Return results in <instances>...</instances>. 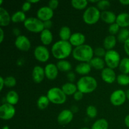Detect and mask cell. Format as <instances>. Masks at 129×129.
Returning a JSON list of instances; mask_svg holds the SVG:
<instances>
[{
    "mask_svg": "<svg viewBox=\"0 0 129 129\" xmlns=\"http://www.w3.org/2000/svg\"><path fill=\"white\" fill-rule=\"evenodd\" d=\"M73 50V45L69 41L60 40L52 45L51 54L59 60H64L72 54Z\"/></svg>",
    "mask_w": 129,
    "mask_h": 129,
    "instance_id": "1",
    "label": "cell"
},
{
    "mask_svg": "<svg viewBox=\"0 0 129 129\" xmlns=\"http://www.w3.org/2000/svg\"><path fill=\"white\" fill-rule=\"evenodd\" d=\"M73 58L80 62H89L94 57V49L88 44H83L73 49Z\"/></svg>",
    "mask_w": 129,
    "mask_h": 129,
    "instance_id": "2",
    "label": "cell"
},
{
    "mask_svg": "<svg viewBox=\"0 0 129 129\" xmlns=\"http://www.w3.org/2000/svg\"><path fill=\"white\" fill-rule=\"evenodd\" d=\"M78 90L83 94L93 93L98 87L96 79L91 76H84L81 77L76 83Z\"/></svg>",
    "mask_w": 129,
    "mask_h": 129,
    "instance_id": "3",
    "label": "cell"
},
{
    "mask_svg": "<svg viewBox=\"0 0 129 129\" xmlns=\"http://www.w3.org/2000/svg\"><path fill=\"white\" fill-rule=\"evenodd\" d=\"M101 13L96 6H89L84 10L83 14V21L87 25H94L101 18Z\"/></svg>",
    "mask_w": 129,
    "mask_h": 129,
    "instance_id": "4",
    "label": "cell"
},
{
    "mask_svg": "<svg viewBox=\"0 0 129 129\" xmlns=\"http://www.w3.org/2000/svg\"><path fill=\"white\" fill-rule=\"evenodd\" d=\"M47 96L50 103L55 105H62L67 100V96L63 92L61 88L53 87L47 91Z\"/></svg>",
    "mask_w": 129,
    "mask_h": 129,
    "instance_id": "5",
    "label": "cell"
},
{
    "mask_svg": "<svg viewBox=\"0 0 129 129\" xmlns=\"http://www.w3.org/2000/svg\"><path fill=\"white\" fill-rule=\"evenodd\" d=\"M23 25L28 31L35 34H40L45 29L44 22L35 17L27 18L23 23Z\"/></svg>",
    "mask_w": 129,
    "mask_h": 129,
    "instance_id": "6",
    "label": "cell"
},
{
    "mask_svg": "<svg viewBox=\"0 0 129 129\" xmlns=\"http://www.w3.org/2000/svg\"><path fill=\"white\" fill-rule=\"evenodd\" d=\"M103 59H104L107 66L113 69L118 68L121 60L120 54L114 49L107 50L105 56Z\"/></svg>",
    "mask_w": 129,
    "mask_h": 129,
    "instance_id": "7",
    "label": "cell"
},
{
    "mask_svg": "<svg viewBox=\"0 0 129 129\" xmlns=\"http://www.w3.org/2000/svg\"><path fill=\"white\" fill-rule=\"evenodd\" d=\"M127 100L125 91L123 89H116L110 96V103L115 107H120L125 103Z\"/></svg>",
    "mask_w": 129,
    "mask_h": 129,
    "instance_id": "8",
    "label": "cell"
},
{
    "mask_svg": "<svg viewBox=\"0 0 129 129\" xmlns=\"http://www.w3.org/2000/svg\"><path fill=\"white\" fill-rule=\"evenodd\" d=\"M34 55L40 62H46L50 58V51L45 45H37L34 50Z\"/></svg>",
    "mask_w": 129,
    "mask_h": 129,
    "instance_id": "9",
    "label": "cell"
},
{
    "mask_svg": "<svg viewBox=\"0 0 129 129\" xmlns=\"http://www.w3.org/2000/svg\"><path fill=\"white\" fill-rule=\"evenodd\" d=\"M16 114L15 106L9 103H3L0 107V118L4 120H9L14 117Z\"/></svg>",
    "mask_w": 129,
    "mask_h": 129,
    "instance_id": "10",
    "label": "cell"
},
{
    "mask_svg": "<svg viewBox=\"0 0 129 129\" xmlns=\"http://www.w3.org/2000/svg\"><path fill=\"white\" fill-rule=\"evenodd\" d=\"M15 45L16 49L22 52H28L31 48V42L25 35H20L16 37Z\"/></svg>",
    "mask_w": 129,
    "mask_h": 129,
    "instance_id": "11",
    "label": "cell"
},
{
    "mask_svg": "<svg viewBox=\"0 0 129 129\" xmlns=\"http://www.w3.org/2000/svg\"><path fill=\"white\" fill-rule=\"evenodd\" d=\"M53 16L54 10H52L48 6H42L37 11V18L43 22L48 20H51Z\"/></svg>",
    "mask_w": 129,
    "mask_h": 129,
    "instance_id": "12",
    "label": "cell"
},
{
    "mask_svg": "<svg viewBox=\"0 0 129 129\" xmlns=\"http://www.w3.org/2000/svg\"><path fill=\"white\" fill-rule=\"evenodd\" d=\"M74 113L70 109L62 110L57 116V122L61 125H66L72 122Z\"/></svg>",
    "mask_w": 129,
    "mask_h": 129,
    "instance_id": "13",
    "label": "cell"
},
{
    "mask_svg": "<svg viewBox=\"0 0 129 129\" xmlns=\"http://www.w3.org/2000/svg\"><path fill=\"white\" fill-rule=\"evenodd\" d=\"M101 77L104 82L107 84H112L117 81L116 73L114 69L106 67L101 72Z\"/></svg>",
    "mask_w": 129,
    "mask_h": 129,
    "instance_id": "14",
    "label": "cell"
},
{
    "mask_svg": "<svg viewBox=\"0 0 129 129\" xmlns=\"http://www.w3.org/2000/svg\"><path fill=\"white\" fill-rule=\"evenodd\" d=\"M44 71L45 77L50 81L54 80L57 78L59 71L57 65L54 63H49L46 64L44 68Z\"/></svg>",
    "mask_w": 129,
    "mask_h": 129,
    "instance_id": "15",
    "label": "cell"
},
{
    "mask_svg": "<svg viewBox=\"0 0 129 129\" xmlns=\"http://www.w3.org/2000/svg\"><path fill=\"white\" fill-rule=\"evenodd\" d=\"M31 76L34 83L37 84L42 83L45 77L44 68L40 66H35L33 68Z\"/></svg>",
    "mask_w": 129,
    "mask_h": 129,
    "instance_id": "16",
    "label": "cell"
},
{
    "mask_svg": "<svg viewBox=\"0 0 129 129\" xmlns=\"http://www.w3.org/2000/svg\"><path fill=\"white\" fill-rule=\"evenodd\" d=\"M86 41V37L81 32H75L72 34L69 42L73 47H79L84 44Z\"/></svg>",
    "mask_w": 129,
    "mask_h": 129,
    "instance_id": "17",
    "label": "cell"
},
{
    "mask_svg": "<svg viewBox=\"0 0 129 129\" xmlns=\"http://www.w3.org/2000/svg\"><path fill=\"white\" fill-rule=\"evenodd\" d=\"M11 21V16L5 8L0 7V26L1 28L6 27Z\"/></svg>",
    "mask_w": 129,
    "mask_h": 129,
    "instance_id": "18",
    "label": "cell"
},
{
    "mask_svg": "<svg viewBox=\"0 0 129 129\" xmlns=\"http://www.w3.org/2000/svg\"><path fill=\"white\" fill-rule=\"evenodd\" d=\"M117 16V15H116L113 11L106 10V11H102L101 13V20L103 22L111 25L116 22Z\"/></svg>",
    "mask_w": 129,
    "mask_h": 129,
    "instance_id": "19",
    "label": "cell"
},
{
    "mask_svg": "<svg viewBox=\"0 0 129 129\" xmlns=\"http://www.w3.org/2000/svg\"><path fill=\"white\" fill-rule=\"evenodd\" d=\"M91 68L89 62H80L76 66L75 71L78 74L84 76H88L91 71Z\"/></svg>",
    "mask_w": 129,
    "mask_h": 129,
    "instance_id": "20",
    "label": "cell"
},
{
    "mask_svg": "<svg viewBox=\"0 0 129 129\" xmlns=\"http://www.w3.org/2000/svg\"><path fill=\"white\" fill-rule=\"evenodd\" d=\"M116 23L121 28H127L129 26V13L123 12L118 14L117 16Z\"/></svg>",
    "mask_w": 129,
    "mask_h": 129,
    "instance_id": "21",
    "label": "cell"
},
{
    "mask_svg": "<svg viewBox=\"0 0 129 129\" xmlns=\"http://www.w3.org/2000/svg\"><path fill=\"white\" fill-rule=\"evenodd\" d=\"M40 39L43 45H49L52 42L53 35L50 30L44 29L40 34Z\"/></svg>",
    "mask_w": 129,
    "mask_h": 129,
    "instance_id": "22",
    "label": "cell"
},
{
    "mask_svg": "<svg viewBox=\"0 0 129 129\" xmlns=\"http://www.w3.org/2000/svg\"><path fill=\"white\" fill-rule=\"evenodd\" d=\"M117 39L115 35H109L106 37L103 40V47L107 50H113L117 44Z\"/></svg>",
    "mask_w": 129,
    "mask_h": 129,
    "instance_id": "23",
    "label": "cell"
},
{
    "mask_svg": "<svg viewBox=\"0 0 129 129\" xmlns=\"http://www.w3.org/2000/svg\"><path fill=\"white\" fill-rule=\"evenodd\" d=\"M61 89L66 96H73L74 93L78 91L76 84H74V83H71V82H68L62 84Z\"/></svg>",
    "mask_w": 129,
    "mask_h": 129,
    "instance_id": "24",
    "label": "cell"
},
{
    "mask_svg": "<svg viewBox=\"0 0 129 129\" xmlns=\"http://www.w3.org/2000/svg\"><path fill=\"white\" fill-rule=\"evenodd\" d=\"M91 68L96 69V70L102 71L105 68V62L104 59L98 57H94L93 59L89 62Z\"/></svg>",
    "mask_w": 129,
    "mask_h": 129,
    "instance_id": "25",
    "label": "cell"
},
{
    "mask_svg": "<svg viewBox=\"0 0 129 129\" xmlns=\"http://www.w3.org/2000/svg\"><path fill=\"white\" fill-rule=\"evenodd\" d=\"M6 103L15 106L18 103L19 101V95L16 91L14 90L10 91L7 93L5 96Z\"/></svg>",
    "mask_w": 129,
    "mask_h": 129,
    "instance_id": "26",
    "label": "cell"
},
{
    "mask_svg": "<svg viewBox=\"0 0 129 129\" xmlns=\"http://www.w3.org/2000/svg\"><path fill=\"white\" fill-rule=\"evenodd\" d=\"M72 34L71 28L68 26H62L59 31V36L60 40L64 41H69Z\"/></svg>",
    "mask_w": 129,
    "mask_h": 129,
    "instance_id": "27",
    "label": "cell"
},
{
    "mask_svg": "<svg viewBox=\"0 0 129 129\" xmlns=\"http://www.w3.org/2000/svg\"><path fill=\"white\" fill-rule=\"evenodd\" d=\"M57 66L58 69L59 71L63 72V73H69V71H71L72 69V64L68 60H66V59L64 60H60L57 62L56 64Z\"/></svg>",
    "mask_w": 129,
    "mask_h": 129,
    "instance_id": "28",
    "label": "cell"
},
{
    "mask_svg": "<svg viewBox=\"0 0 129 129\" xmlns=\"http://www.w3.org/2000/svg\"><path fill=\"white\" fill-rule=\"evenodd\" d=\"M25 13L23 11H17L11 15V21L13 23H24L26 19Z\"/></svg>",
    "mask_w": 129,
    "mask_h": 129,
    "instance_id": "29",
    "label": "cell"
},
{
    "mask_svg": "<svg viewBox=\"0 0 129 129\" xmlns=\"http://www.w3.org/2000/svg\"><path fill=\"white\" fill-rule=\"evenodd\" d=\"M88 0H72L71 1L72 6L76 10H82L87 8L88 5Z\"/></svg>",
    "mask_w": 129,
    "mask_h": 129,
    "instance_id": "30",
    "label": "cell"
},
{
    "mask_svg": "<svg viewBox=\"0 0 129 129\" xmlns=\"http://www.w3.org/2000/svg\"><path fill=\"white\" fill-rule=\"evenodd\" d=\"M108 122L105 118L96 120L91 126V129H108Z\"/></svg>",
    "mask_w": 129,
    "mask_h": 129,
    "instance_id": "31",
    "label": "cell"
},
{
    "mask_svg": "<svg viewBox=\"0 0 129 129\" xmlns=\"http://www.w3.org/2000/svg\"><path fill=\"white\" fill-rule=\"evenodd\" d=\"M118 69L122 74H129V57H123L121 59Z\"/></svg>",
    "mask_w": 129,
    "mask_h": 129,
    "instance_id": "32",
    "label": "cell"
},
{
    "mask_svg": "<svg viewBox=\"0 0 129 129\" xmlns=\"http://www.w3.org/2000/svg\"><path fill=\"white\" fill-rule=\"evenodd\" d=\"M49 98L47 96V95H41L37 100V105L39 109L44 110L47 108L50 103Z\"/></svg>",
    "mask_w": 129,
    "mask_h": 129,
    "instance_id": "33",
    "label": "cell"
},
{
    "mask_svg": "<svg viewBox=\"0 0 129 129\" xmlns=\"http://www.w3.org/2000/svg\"><path fill=\"white\" fill-rule=\"evenodd\" d=\"M117 40L120 42L124 43L129 39V30L127 28H121L117 34Z\"/></svg>",
    "mask_w": 129,
    "mask_h": 129,
    "instance_id": "34",
    "label": "cell"
},
{
    "mask_svg": "<svg viewBox=\"0 0 129 129\" xmlns=\"http://www.w3.org/2000/svg\"><path fill=\"white\" fill-rule=\"evenodd\" d=\"M117 82L118 84L123 86H125L129 84V76L128 74H120L117 77Z\"/></svg>",
    "mask_w": 129,
    "mask_h": 129,
    "instance_id": "35",
    "label": "cell"
},
{
    "mask_svg": "<svg viewBox=\"0 0 129 129\" xmlns=\"http://www.w3.org/2000/svg\"><path fill=\"white\" fill-rule=\"evenodd\" d=\"M110 1L108 0H100L96 3V7L102 11H106L108 8L110 7Z\"/></svg>",
    "mask_w": 129,
    "mask_h": 129,
    "instance_id": "36",
    "label": "cell"
},
{
    "mask_svg": "<svg viewBox=\"0 0 129 129\" xmlns=\"http://www.w3.org/2000/svg\"><path fill=\"white\" fill-rule=\"evenodd\" d=\"M86 115L88 117L91 118H94L96 117L98 114V110L97 108L93 105H89L86 110Z\"/></svg>",
    "mask_w": 129,
    "mask_h": 129,
    "instance_id": "37",
    "label": "cell"
},
{
    "mask_svg": "<svg viewBox=\"0 0 129 129\" xmlns=\"http://www.w3.org/2000/svg\"><path fill=\"white\" fill-rule=\"evenodd\" d=\"M5 83L7 88H13L16 84V79L13 76H8L5 78Z\"/></svg>",
    "mask_w": 129,
    "mask_h": 129,
    "instance_id": "38",
    "label": "cell"
},
{
    "mask_svg": "<svg viewBox=\"0 0 129 129\" xmlns=\"http://www.w3.org/2000/svg\"><path fill=\"white\" fill-rule=\"evenodd\" d=\"M121 28L117 23H114L113 24H111L108 26V32L110 33V35H115L118 34Z\"/></svg>",
    "mask_w": 129,
    "mask_h": 129,
    "instance_id": "39",
    "label": "cell"
},
{
    "mask_svg": "<svg viewBox=\"0 0 129 129\" xmlns=\"http://www.w3.org/2000/svg\"><path fill=\"white\" fill-rule=\"evenodd\" d=\"M107 51V50L104 47H98L94 49V55H95V57H98L104 58Z\"/></svg>",
    "mask_w": 129,
    "mask_h": 129,
    "instance_id": "40",
    "label": "cell"
},
{
    "mask_svg": "<svg viewBox=\"0 0 129 129\" xmlns=\"http://www.w3.org/2000/svg\"><path fill=\"white\" fill-rule=\"evenodd\" d=\"M59 5V1L58 0H50L48 2V6L53 10L57 8Z\"/></svg>",
    "mask_w": 129,
    "mask_h": 129,
    "instance_id": "41",
    "label": "cell"
},
{
    "mask_svg": "<svg viewBox=\"0 0 129 129\" xmlns=\"http://www.w3.org/2000/svg\"><path fill=\"white\" fill-rule=\"evenodd\" d=\"M31 4L28 1H25V2L23 3L22 6H21V11L26 13L27 12V11H28L29 10L31 9Z\"/></svg>",
    "mask_w": 129,
    "mask_h": 129,
    "instance_id": "42",
    "label": "cell"
},
{
    "mask_svg": "<svg viewBox=\"0 0 129 129\" xmlns=\"http://www.w3.org/2000/svg\"><path fill=\"white\" fill-rule=\"evenodd\" d=\"M83 95H84V94L83 93H81V92L78 90L74 93V95H73V98H74V100L75 101L79 102V101L83 99Z\"/></svg>",
    "mask_w": 129,
    "mask_h": 129,
    "instance_id": "43",
    "label": "cell"
},
{
    "mask_svg": "<svg viewBox=\"0 0 129 129\" xmlns=\"http://www.w3.org/2000/svg\"><path fill=\"white\" fill-rule=\"evenodd\" d=\"M67 78H68V79L69 80V82L73 83L76 79L75 73H74V72L71 71H69V73H68V74H67Z\"/></svg>",
    "mask_w": 129,
    "mask_h": 129,
    "instance_id": "44",
    "label": "cell"
},
{
    "mask_svg": "<svg viewBox=\"0 0 129 129\" xmlns=\"http://www.w3.org/2000/svg\"><path fill=\"white\" fill-rule=\"evenodd\" d=\"M123 49H124L125 52L129 57V39L123 43Z\"/></svg>",
    "mask_w": 129,
    "mask_h": 129,
    "instance_id": "45",
    "label": "cell"
},
{
    "mask_svg": "<svg viewBox=\"0 0 129 129\" xmlns=\"http://www.w3.org/2000/svg\"><path fill=\"white\" fill-rule=\"evenodd\" d=\"M53 23L51 20H48V21H44V25L45 29H47V30H50L52 27Z\"/></svg>",
    "mask_w": 129,
    "mask_h": 129,
    "instance_id": "46",
    "label": "cell"
},
{
    "mask_svg": "<svg viewBox=\"0 0 129 129\" xmlns=\"http://www.w3.org/2000/svg\"><path fill=\"white\" fill-rule=\"evenodd\" d=\"M5 31L3 28L0 27V43H2L5 39Z\"/></svg>",
    "mask_w": 129,
    "mask_h": 129,
    "instance_id": "47",
    "label": "cell"
},
{
    "mask_svg": "<svg viewBox=\"0 0 129 129\" xmlns=\"http://www.w3.org/2000/svg\"><path fill=\"white\" fill-rule=\"evenodd\" d=\"M13 34L15 36H16V37L18 36H20L21 35V31H20V29L18 28H14L13 29Z\"/></svg>",
    "mask_w": 129,
    "mask_h": 129,
    "instance_id": "48",
    "label": "cell"
},
{
    "mask_svg": "<svg viewBox=\"0 0 129 129\" xmlns=\"http://www.w3.org/2000/svg\"><path fill=\"white\" fill-rule=\"evenodd\" d=\"M5 86V78L3 76L0 77V91H2L4 87Z\"/></svg>",
    "mask_w": 129,
    "mask_h": 129,
    "instance_id": "49",
    "label": "cell"
},
{
    "mask_svg": "<svg viewBox=\"0 0 129 129\" xmlns=\"http://www.w3.org/2000/svg\"><path fill=\"white\" fill-rule=\"evenodd\" d=\"M124 123L125 125H126V127L129 128V114L127 115L125 117Z\"/></svg>",
    "mask_w": 129,
    "mask_h": 129,
    "instance_id": "50",
    "label": "cell"
},
{
    "mask_svg": "<svg viewBox=\"0 0 129 129\" xmlns=\"http://www.w3.org/2000/svg\"><path fill=\"white\" fill-rule=\"evenodd\" d=\"M119 3L122 4V5H125V6L129 5V0H120Z\"/></svg>",
    "mask_w": 129,
    "mask_h": 129,
    "instance_id": "51",
    "label": "cell"
},
{
    "mask_svg": "<svg viewBox=\"0 0 129 129\" xmlns=\"http://www.w3.org/2000/svg\"><path fill=\"white\" fill-rule=\"evenodd\" d=\"M70 110L73 112V113H77V112H78V110H79V108H78V107H76V106L73 105Z\"/></svg>",
    "mask_w": 129,
    "mask_h": 129,
    "instance_id": "52",
    "label": "cell"
},
{
    "mask_svg": "<svg viewBox=\"0 0 129 129\" xmlns=\"http://www.w3.org/2000/svg\"><path fill=\"white\" fill-rule=\"evenodd\" d=\"M29 2L31 4L32 3H37L40 2V0H28Z\"/></svg>",
    "mask_w": 129,
    "mask_h": 129,
    "instance_id": "53",
    "label": "cell"
},
{
    "mask_svg": "<svg viewBox=\"0 0 129 129\" xmlns=\"http://www.w3.org/2000/svg\"><path fill=\"white\" fill-rule=\"evenodd\" d=\"M126 93V96H127V99L129 100V89H127L125 91Z\"/></svg>",
    "mask_w": 129,
    "mask_h": 129,
    "instance_id": "54",
    "label": "cell"
},
{
    "mask_svg": "<svg viewBox=\"0 0 129 129\" xmlns=\"http://www.w3.org/2000/svg\"><path fill=\"white\" fill-rule=\"evenodd\" d=\"M88 2L92 3H97L98 1H97V0H89V1H88Z\"/></svg>",
    "mask_w": 129,
    "mask_h": 129,
    "instance_id": "55",
    "label": "cell"
},
{
    "mask_svg": "<svg viewBox=\"0 0 129 129\" xmlns=\"http://www.w3.org/2000/svg\"><path fill=\"white\" fill-rule=\"evenodd\" d=\"M2 129H10V128H9V127L8 125H4Z\"/></svg>",
    "mask_w": 129,
    "mask_h": 129,
    "instance_id": "56",
    "label": "cell"
},
{
    "mask_svg": "<svg viewBox=\"0 0 129 129\" xmlns=\"http://www.w3.org/2000/svg\"><path fill=\"white\" fill-rule=\"evenodd\" d=\"M81 129H89V128H88V127H83V128H81Z\"/></svg>",
    "mask_w": 129,
    "mask_h": 129,
    "instance_id": "57",
    "label": "cell"
},
{
    "mask_svg": "<svg viewBox=\"0 0 129 129\" xmlns=\"http://www.w3.org/2000/svg\"><path fill=\"white\" fill-rule=\"evenodd\" d=\"M3 3V0H0V5H2Z\"/></svg>",
    "mask_w": 129,
    "mask_h": 129,
    "instance_id": "58",
    "label": "cell"
}]
</instances>
